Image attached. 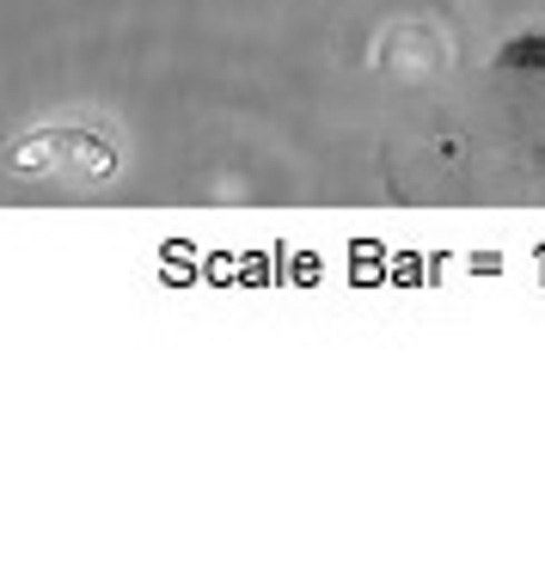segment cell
Masks as SVG:
<instances>
[{
  "mask_svg": "<svg viewBox=\"0 0 545 569\" xmlns=\"http://www.w3.org/2000/svg\"><path fill=\"white\" fill-rule=\"evenodd\" d=\"M496 74H539L545 68V31H515L503 50L490 56Z\"/></svg>",
  "mask_w": 545,
  "mask_h": 569,
  "instance_id": "1",
  "label": "cell"
}]
</instances>
